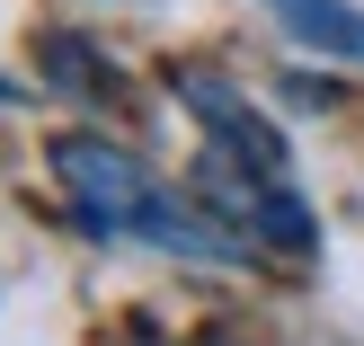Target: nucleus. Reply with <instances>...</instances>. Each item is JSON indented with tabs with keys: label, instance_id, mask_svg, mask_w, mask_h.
Wrapping results in <instances>:
<instances>
[{
	"label": "nucleus",
	"instance_id": "3",
	"mask_svg": "<svg viewBox=\"0 0 364 346\" xmlns=\"http://www.w3.org/2000/svg\"><path fill=\"white\" fill-rule=\"evenodd\" d=\"M267 18H276L302 53L364 71V9H355V0H267Z\"/></svg>",
	"mask_w": 364,
	"mask_h": 346
},
{
	"label": "nucleus",
	"instance_id": "4",
	"mask_svg": "<svg viewBox=\"0 0 364 346\" xmlns=\"http://www.w3.org/2000/svg\"><path fill=\"white\" fill-rule=\"evenodd\" d=\"M45 80H53V89H71V98H116V71L89 63L80 36H45Z\"/></svg>",
	"mask_w": 364,
	"mask_h": 346
},
{
	"label": "nucleus",
	"instance_id": "5",
	"mask_svg": "<svg viewBox=\"0 0 364 346\" xmlns=\"http://www.w3.org/2000/svg\"><path fill=\"white\" fill-rule=\"evenodd\" d=\"M18 98H27V89H18V80H0V107H18Z\"/></svg>",
	"mask_w": 364,
	"mask_h": 346
},
{
	"label": "nucleus",
	"instance_id": "2",
	"mask_svg": "<svg viewBox=\"0 0 364 346\" xmlns=\"http://www.w3.org/2000/svg\"><path fill=\"white\" fill-rule=\"evenodd\" d=\"M178 98H187L196 124H205V151H231V160H258V169L294 178V142H284L276 124L223 80V71H178Z\"/></svg>",
	"mask_w": 364,
	"mask_h": 346
},
{
	"label": "nucleus",
	"instance_id": "1",
	"mask_svg": "<svg viewBox=\"0 0 364 346\" xmlns=\"http://www.w3.org/2000/svg\"><path fill=\"white\" fill-rule=\"evenodd\" d=\"M45 169L63 187L71 222L89 240H134V249H160V258H187V266H240L249 249L196 205V187H169L142 151L107 134H53L45 142Z\"/></svg>",
	"mask_w": 364,
	"mask_h": 346
}]
</instances>
